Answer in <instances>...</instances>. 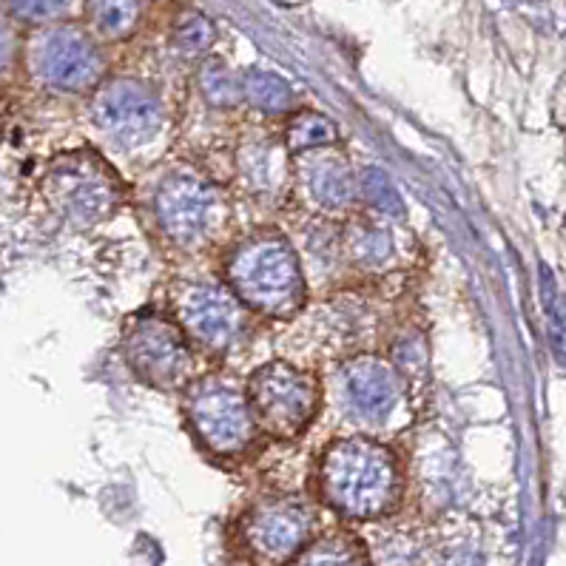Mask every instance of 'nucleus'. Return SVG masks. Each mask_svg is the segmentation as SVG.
<instances>
[{
  "instance_id": "2",
  "label": "nucleus",
  "mask_w": 566,
  "mask_h": 566,
  "mask_svg": "<svg viewBox=\"0 0 566 566\" xmlns=\"http://www.w3.org/2000/svg\"><path fill=\"white\" fill-rule=\"evenodd\" d=\"M226 285L248 311L268 319H291L307 300L300 253L273 228L248 233L228 251Z\"/></svg>"
},
{
  "instance_id": "25",
  "label": "nucleus",
  "mask_w": 566,
  "mask_h": 566,
  "mask_svg": "<svg viewBox=\"0 0 566 566\" xmlns=\"http://www.w3.org/2000/svg\"><path fill=\"white\" fill-rule=\"evenodd\" d=\"M12 54H14V41H12V32L3 21H0V77L7 74L9 63H12Z\"/></svg>"
},
{
  "instance_id": "3",
  "label": "nucleus",
  "mask_w": 566,
  "mask_h": 566,
  "mask_svg": "<svg viewBox=\"0 0 566 566\" xmlns=\"http://www.w3.org/2000/svg\"><path fill=\"white\" fill-rule=\"evenodd\" d=\"M43 197L63 222L92 228L123 202V180L101 154L77 148L54 157L43 174Z\"/></svg>"
},
{
  "instance_id": "13",
  "label": "nucleus",
  "mask_w": 566,
  "mask_h": 566,
  "mask_svg": "<svg viewBox=\"0 0 566 566\" xmlns=\"http://www.w3.org/2000/svg\"><path fill=\"white\" fill-rule=\"evenodd\" d=\"M294 177L307 197L327 213H345L356 208L359 197V171L347 163L342 151L331 148H316L296 157Z\"/></svg>"
},
{
  "instance_id": "9",
  "label": "nucleus",
  "mask_w": 566,
  "mask_h": 566,
  "mask_svg": "<svg viewBox=\"0 0 566 566\" xmlns=\"http://www.w3.org/2000/svg\"><path fill=\"white\" fill-rule=\"evenodd\" d=\"M316 510L300 495H271L242 515L240 535L256 566H285L314 541Z\"/></svg>"
},
{
  "instance_id": "4",
  "label": "nucleus",
  "mask_w": 566,
  "mask_h": 566,
  "mask_svg": "<svg viewBox=\"0 0 566 566\" xmlns=\"http://www.w3.org/2000/svg\"><path fill=\"white\" fill-rule=\"evenodd\" d=\"M123 356L134 374L163 394H186L202 376L197 347L177 322L157 311L128 316L123 325Z\"/></svg>"
},
{
  "instance_id": "17",
  "label": "nucleus",
  "mask_w": 566,
  "mask_h": 566,
  "mask_svg": "<svg viewBox=\"0 0 566 566\" xmlns=\"http://www.w3.org/2000/svg\"><path fill=\"white\" fill-rule=\"evenodd\" d=\"M339 140V128L327 120L319 112H300L291 117L285 128V148L294 154L316 151V148H331Z\"/></svg>"
},
{
  "instance_id": "21",
  "label": "nucleus",
  "mask_w": 566,
  "mask_h": 566,
  "mask_svg": "<svg viewBox=\"0 0 566 566\" xmlns=\"http://www.w3.org/2000/svg\"><path fill=\"white\" fill-rule=\"evenodd\" d=\"M200 88L211 106L228 108L242 101V77H233L220 63H208L200 74Z\"/></svg>"
},
{
  "instance_id": "1",
  "label": "nucleus",
  "mask_w": 566,
  "mask_h": 566,
  "mask_svg": "<svg viewBox=\"0 0 566 566\" xmlns=\"http://www.w3.org/2000/svg\"><path fill=\"white\" fill-rule=\"evenodd\" d=\"M316 486L319 499L334 513L354 521H376L399 506L405 479L399 455L385 441L356 433L325 447Z\"/></svg>"
},
{
  "instance_id": "22",
  "label": "nucleus",
  "mask_w": 566,
  "mask_h": 566,
  "mask_svg": "<svg viewBox=\"0 0 566 566\" xmlns=\"http://www.w3.org/2000/svg\"><path fill=\"white\" fill-rule=\"evenodd\" d=\"M541 305H544L546 327H549V336H553V347L558 350V356H564L566 302L564 296H560L558 285H555V276L549 273V268L546 265H541Z\"/></svg>"
},
{
  "instance_id": "14",
  "label": "nucleus",
  "mask_w": 566,
  "mask_h": 566,
  "mask_svg": "<svg viewBox=\"0 0 566 566\" xmlns=\"http://www.w3.org/2000/svg\"><path fill=\"white\" fill-rule=\"evenodd\" d=\"M237 160H240L237 163L240 180L251 197L273 202L287 191V182H291L294 171H291V151L282 140L260 137V140L242 143Z\"/></svg>"
},
{
  "instance_id": "12",
  "label": "nucleus",
  "mask_w": 566,
  "mask_h": 566,
  "mask_svg": "<svg viewBox=\"0 0 566 566\" xmlns=\"http://www.w3.org/2000/svg\"><path fill=\"white\" fill-rule=\"evenodd\" d=\"M29 69L34 81L54 92H86L101 83L103 57L81 29L54 27L34 38Z\"/></svg>"
},
{
  "instance_id": "15",
  "label": "nucleus",
  "mask_w": 566,
  "mask_h": 566,
  "mask_svg": "<svg viewBox=\"0 0 566 566\" xmlns=\"http://www.w3.org/2000/svg\"><path fill=\"white\" fill-rule=\"evenodd\" d=\"M342 253L361 271H387L396 262V237L379 220L356 217L342 228Z\"/></svg>"
},
{
  "instance_id": "10",
  "label": "nucleus",
  "mask_w": 566,
  "mask_h": 566,
  "mask_svg": "<svg viewBox=\"0 0 566 566\" xmlns=\"http://www.w3.org/2000/svg\"><path fill=\"white\" fill-rule=\"evenodd\" d=\"M92 123L120 151H137L160 137L166 108L140 81H108L92 97Z\"/></svg>"
},
{
  "instance_id": "6",
  "label": "nucleus",
  "mask_w": 566,
  "mask_h": 566,
  "mask_svg": "<svg viewBox=\"0 0 566 566\" xmlns=\"http://www.w3.org/2000/svg\"><path fill=\"white\" fill-rule=\"evenodd\" d=\"M222 191L193 171H171L154 193V220L180 251H202L220 240L228 226Z\"/></svg>"
},
{
  "instance_id": "23",
  "label": "nucleus",
  "mask_w": 566,
  "mask_h": 566,
  "mask_svg": "<svg viewBox=\"0 0 566 566\" xmlns=\"http://www.w3.org/2000/svg\"><path fill=\"white\" fill-rule=\"evenodd\" d=\"M177 38H180V46L186 49V52L197 54V52H206L213 34H211V27H208L202 18H188V21L180 27V32H177Z\"/></svg>"
},
{
  "instance_id": "18",
  "label": "nucleus",
  "mask_w": 566,
  "mask_h": 566,
  "mask_svg": "<svg viewBox=\"0 0 566 566\" xmlns=\"http://www.w3.org/2000/svg\"><path fill=\"white\" fill-rule=\"evenodd\" d=\"M242 101L265 114H285L294 108V88L271 72H248L242 77Z\"/></svg>"
},
{
  "instance_id": "26",
  "label": "nucleus",
  "mask_w": 566,
  "mask_h": 566,
  "mask_svg": "<svg viewBox=\"0 0 566 566\" xmlns=\"http://www.w3.org/2000/svg\"><path fill=\"white\" fill-rule=\"evenodd\" d=\"M0 140H3V117H0Z\"/></svg>"
},
{
  "instance_id": "19",
  "label": "nucleus",
  "mask_w": 566,
  "mask_h": 566,
  "mask_svg": "<svg viewBox=\"0 0 566 566\" xmlns=\"http://www.w3.org/2000/svg\"><path fill=\"white\" fill-rule=\"evenodd\" d=\"M137 0H88V23L106 41H120L137 27Z\"/></svg>"
},
{
  "instance_id": "8",
  "label": "nucleus",
  "mask_w": 566,
  "mask_h": 566,
  "mask_svg": "<svg viewBox=\"0 0 566 566\" xmlns=\"http://www.w3.org/2000/svg\"><path fill=\"white\" fill-rule=\"evenodd\" d=\"M174 322L193 347L213 356H226L245 342L251 331L248 307L217 282L182 280L171 287Z\"/></svg>"
},
{
  "instance_id": "24",
  "label": "nucleus",
  "mask_w": 566,
  "mask_h": 566,
  "mask_svg": "<svg viewBox=\"0 0 566 566\" xmlns=\"http://www.w3.org/2000/svg\"><path fill=\"white\" fill-rule=\"evenodd\" d=\"M12 7L29 21H46V18L61 14L63 0H12Z\"/></svg>"
},
{
  "instance_id": "5",
  "label": "nucleus",
  "mask_w": 566,
  "mask_h": 566,
  "mask_svg": "<svg viewBox=\"0 0 566 566\" xmlns=\"http://www.w3.org/2000/svg\"><path fill=\"white\" fill-rule=\"evenodd\" d=\"M248 405L260 433L271 439H300L322 407V381L311 370L287 361H268L248 376Z\"/></svg>"
},
{
  "instance_id": "7",
  "label": "nucleus",
  "mask_w": 566,
  "mask_h": 566,
  "mask_svg": "<svg viewBox=\"0 0 566 566\" xmlns=\"http://www.w3.org/2000/svg\"><path fill=\"white\" fill-rule=\"evenodd\" d=\"M182 407L197 439L222 459L245 455L262 436L245 390L220 374H202L193 381L186 390Z\"/></svg>"
},
{
  "instance_id": "20",
  "label": "nucleus",
  "mask_w": 566,
  "mask_h": 566,
  "mask_svg": "<svg viewBox=\"0 0 566 566\" xmlns=\"http://www.w3.org/2000/svg\"><path fill=\"white\" fill-rule=\"evenodd\" d=\"M359 197L379 217H401L405 213V202H401L396 186L387 180L385 171H379L374 166H367L359 171Z\"/></svg>"
},
{
  "instance_id": "16",
  "label": "nucleus",
  "mask_w": 566,
  "mask_h": 566,
  "mask_svg": "<svg viewBox=\"0 0 566 566\" xmlns=\"http://www.w3.org/2000/svg\"><path fill=\"white\" fill-rule=\"evenodd\" d=\"M294 566H370V555L356 535L325 533L296 555Z\"/></svg>"
},
{
  "instance_id": "11",
  "label": "nucleus",
  "mask_w": 566,
  "mask_h": 566,
  "mask_svg": "<svg viewBox=\"0 0 566 566\" xmlns=\"http://www.w3.org/2000/svg\"><path fill=\"white\" fill-rule=\"evenodd\" d=\"M336 385L347 419L367 430L387 427L405 407V376L385 356L361 354L347 359L336 374Z\"/></svg>"
}]
</instances>
